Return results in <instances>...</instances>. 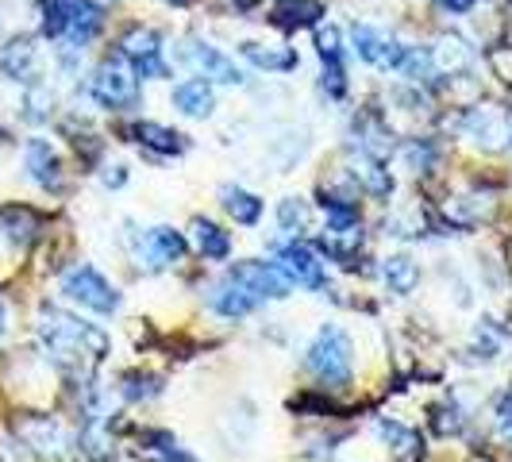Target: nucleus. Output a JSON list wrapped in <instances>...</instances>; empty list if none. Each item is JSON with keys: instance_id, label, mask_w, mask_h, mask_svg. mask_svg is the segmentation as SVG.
<instances>
[{"instance_id": "9", "label": "nucleus", "mask_w": 512, "mask_h": 462, "mask_svg": "<svg viewBox=\"0 0 512 462\" xmlns=\"http://www.w3.org/2000/svg\"><path fill=\"white\" fill-rule=\"evenodd\" d=\"M351 47H355V54H359L362 62L382 66V70H397L401 58H405V47H401V43L385 39L382 31H374V27H366V24H359L351 31Z\"/></svg>"}, {"instance_id": "5", "label": "nucleus", "mask_w": 512, "mask_h": 462, "mask_svg": "<svg viewBox=\"0 0 512 462\" xmlns=\"http://www.w3.org/2000/svg\"><path fill=\"white\" fill-rule=\"evenodd\" d=\"M462 131H466V139H474L478 147L501 151V147H509V139H512V116L505 108H497V104H478V108H470V116L462 120Z\"/></svg>"}, {"instance_id": "23", "label": "nucleus", "mask_w": 512, "mask_h": 462, "mask_svg": "<svg viewBox=\"0 0 512 462\" xmlns=\"http://www.w3.org/2000/svg\"><path fill=\"white\" fill-rule=\"evenodd\" d=\"M220 197H224V208H228V216L235 220V224H243V228L258 224V216H262V201H258L255 193L224 185V189H220Z\"/></svg>"}, {"instance_id": "31", "label": "nucleus", "mask_w": 512, "mask_h": 462, "mask_svg": "<svg viewBox=\"0 0 512 462\" xmlns=\"http://www.w3.org/2000/svg\"><path fill=\"white\" fill-rule=\"evenodd\" d=\"M316 47H320V58H339L343 54V35L339 27H316Z\"/></svg>"}, {"instance_id": "26", "label": "nucleus", "mask_w": 512, "mask_h": 462, "mask_svg": "<svg viewBox=\"0 0 512 462\" xmlns=\"http://www.w3.org/2000/svg\"><path fill=\"white\" fill-rule=\"evenodd\" d=\"M243 54L255 62L258 70H293V66H297V54L289 51V47H266V51H262L258 43H247Z\"/></svg>"}, {"instance_id": "14", "label": "nucleus", "mask_w": 512, "mask_h": 462, "mask_svg": "<svg viewBox=\"0 0 512 462\" xmlns=\"http://www.w3.org/2000/svg\"><path fill=\"white\" fill-rule=\"evenodd\" d=\"M24 166L27 174H31V181H39L43 189H54L58 181H62V166H58V154L51 151V143L47 139H31L24 147Z\"/></svg>"}, {"instance_id": "15", "label": "nucleus", "mask_w": 512, "mask_h": 462, "mask_svg": "<svg viewBox=\"0 0 512 462\" xmlns=\"http://www.w3.org/2000/svg\"><path fill=\"white\" fill-rule=\"evenodd\" d=\"M104 27V12L93 4V0H74V8H70V24H66V35H70V43H74V51L81 47H89L93 39H97V31Z\"/></svg>"}, {"instance_id": "30", "label": "nucleus", "mask_w": 512, "mask_h": 462, "mask_svg": "<svg viewBox=\"0 0 512 462\" xmlns=\"http://www.w3.org/2000/svg\"><path fill=\"white\" fill-rule=\"evenodd\" d=\"M320 85H324V93H328V97H335V101L347 93V74H343L339 58H324V74H320Z\"/></svg>"}, {"instance_id": "24", "label": "nucleus", "mask_w": 512, "mask_h": 462, "mask_svg": "<svg viewBox=\"0 0 512 462\" xmlns=\"http://www.w3.org/2000/svg\"><path fill=\"white\" fill-rule=\"evenodd\" d=\"M24 439L35 447V451H43V455H58V451L66 447V432H62L54 420H47V416H39V420L24 424Z\"/></svg>"}, {"instance_id": "10", "label": "nucleus", "mask_w": 512, "mask_h": 462, "mask_svg": "<svg viewBox=\"0 0 512 462\" xmlns=\"http://www.w3.org/2000/svg\"><path fill=\"white\" fill-rule=\"evenodd\" d=\"M185 62L197 74H205V81H220V85H239L243 81V74L235 70V62L224 51H216L212 43H189L185 47Z\"/></svg>"}, {"instance_id": "20", "label": "nucleus", "mask_w": 512, "mask_h": 462, "mask_svg": "<svg viewBox=\"0 0 512 462\" xmlns=\"http://www.w3.org/2000/svg\"><path fill=\"white\" fill-rule=\"evenodd\" d=\"M0 224H4V235L12 243H20V247H27L39 235V216H35V208L27 205H4L0 208Z\"/></svg>"}, {"instance_id": "19", "label": "nucleus", "mask_w": 512, "mask_h": 462, "mask_svg": "<svg viewBox=\"0 0 512 462\" xmlns=\"http://www.w3.org/2000/svg\"><path fill=\"white\" fill-rule=\"evenodd\" d=\"M382 278H385V285H389V293L409 297L412 289L420 285V266H416V258H409V255H389L382 262Z\"/></svg>"}, {"instance_id": "2", "label": "nucleus", "mask_w": 512, "mask_h": 462, "mask_svg": "<svg viewBox=\"0 0 512 462\" xmlns=\"http://www.w3.org/2000/svg\"><path fill=\"white\" fill-rule=\"evenodd\" d=\"M308 370L332 389L351 382V339L335 324H324L316 332L312 347H308Z\"/></svg>"}, {"instance_id": "7", "label": "nucleus", "mask_w": 512, "mask_h": 462, "mask_svg": "<svg viewBox=\"0 0 512 462\" xmlns=\"http://www.w3.org/2000/svg\"><path fill=\"white\" fill-rule=\"evenodd\" d=\"M228 278L239 285V289H247L258 305H262V301H278V297L289 293V282H285L282 270H278L274 262H235L228 270Z\"/></svg>"}, {"instance_id": "4", "label": "nucleus", "mask_w": 512, "mask_h": 462, "mask_svg": "<svg viewBox=\"0 0 512 462\" xmlns=\"http://www.w3.org/2000/svg\"><path fill=\"white\" fill-rule=\"evenodd\" d=\"M62 293L77 301L81 308H89V312H116L120 308V293H116V285H108L104 274H97L93 266H74L66 278H62Z\"/></svg>"}, {"instance_id": "1", "label": "nucleus", "mask_w": 512, "mask_h": 462, "mask_svg": "<svg viewBox=\"0 0 512 462\" xmlns=\"http://www.w3.org/2000/svg\"><path fill=\"white\" fill-rule=\"evenodd\" d=\"M39 339H43V347L51 351L58 366H74L81 359L101 362L104 351H108V335L101 328L77 320L62 308H43L39 312Z\"/></svg>"}, {"instance_id": "28", "label": "nucleus", "mask_w": 512, "mask_h": 462, "mask_svg": "<svg viewBox=\"0 0 512 462\" xmlns=\"http://www.w3.org/2000/svg\"><path fill=\"white\" fill-rule=\"evenodd\" d=\"M70 8H74V0H39V12H43V35H47V39L66 35Z\"/></svg>"}, {"instance_id": "3", "label": "nucleus", "mask_w": 512, "mask_h": 462, "mask_svg": "<svg viewBox=\"0 0 512 462\" xmlns=\"http://www.w3.org/2000/svg\"><path fill=\"white\" fill-rule=\"evenodd\" d=\"M89 93L101 108H112V112L135 108L139 104V74L131 70V62L124 54H112L97 66V74L89 81Z\"/></svg>"}, {"instance_id": "29", "label": "nucleus", "mask_w": 512, "mask_h": 462, "mask_svg": "<svg viewBox=\"0 0 512 462\" xmlns=\"http://www.w3.org/2000/svg\"><path fill=\"white\" fill-rule=\"evenodd\" d=\"M278 224H282V231H289V235H301V231L308 228V205L301 197H285L282 205H278Z\"/></svg>"}, {"instance_id": "25", "label": "nucleus", "mask_w": 512, "mask_h": 462, "mask_svg": "<svg viewBox=\"0 0 512 462\" xmlns=\"http://www.w3.org/2000/svg\"><path fill=\"white\" fill-rule=\"evenodd\" d=\"M470 47L462 43V39H439V47H432V62H436V70H466L470 66Z\"/></svg>"}, {"instance_id": "36", "label": "nucleus", "mask_w": 512, "mask_h": 462, "mask_svg": "<svg viewBox=\"0 0 512 462\" xmlns=\"http://www.w3.org/2000/svg\"><path fill=\"white\" fill-rule=\"evenodd\" d=\"M231 4H235V8H255L258 0H231Z\"/></svg>"}, {"instance_id": "16", "label": "nucleus", "mask_w": 512, "mask_h": 462, "mask_svg": "<svg viewBox=\"0 0 512 462\" xmlns=\"http://www.w3.org/2000/svg\"><path fill=\"white\" fill-rule=\"evenodd\" d=\"M174 104H178V112L201 120V116H208L216 108V93H212V85H208L205 77H189V81L174 85Z\"/></svg>"}, {"instance_id": "33", "label": "nucleus", "mask_w": 512, "mask_h": 462, "mask_svg": "<svg viewBox=\"0 0 512 462\" xmlns=\"http://www.w3.org/2000/svg\"><path fill=\"white\" fill-rule=\"evenodd\" d=\"M497 436L505 439V443H512V393H505L501 397V405H497Z\"/></svg>"}, {"instance_id": "17", "label": "nucleus", "mask_w": 512, "mask_h": 462, "mask_svg": "<svg viewBox=\"0 0 512 462\" xmlns=\"http://www.w3.org/2000/svg\"><path fill=\"white\" fill-rule=\"evenodd\" d=\"M35 62H39V54H35V43L27 35L4 43V51H0V70L12 81H31L35 77Z\"/></svg>"}, {"instance_id": "18", "label": "nucleus", "mask_w": 512, "mask_h": 462, "mask_svg": "<svg viewBox=\"0 0 512 462\" xmlns=\"http://www.w3.org/2000/svg\"><path fill=\"white\" fill-rule=\"evenodd\" d=\"M208 305H212V312H220V316L235 320V316H247V312H255L258 301L251 297V293H247V289H239V285L231 282V278H224V282L212 289Z\"/></svg>"}, {"instance_id": "34", "label": "nucleus", "mask_w": 512, "mask_h": 462, "mask_svg": "<svg viewBox=\"0 0 512 462\" xmlns=\"http://www.w3.org/2000/svg\"><path fill=\"white\" fill-rule=\"evenodd\" d=\"M439 8H447L451 16H462V12H470L474 8V0H436Z\"/></svg>"}, {"instance_id": "8", "label": "nucleus", "mask_w": 512, "mask_h": 462, "mask_svg": "<svg viewBox=\"0 0 512 462\" xmlns=\"http://www.w3.org/2000/svg\"><path fill=\"white\" fill-rule=\"evenodd\" d=\"M274 266L282 270V278L289 285H301V289H324V262L316 258L312 247L305 243H289L278 251Z\"/></svg>"}, {"instance_id": "27", "label": "nucleus", "mask_w": 512, "mask_h": 462, "mask_svg": "<svg viewBox=\"0 0 512 462\" xmlns=\"http://www.w3.org/2000/svg\"><path fill=\"white\" fill-rule=\"evenodd\" d=\"M135 139L143 147H154L162 154H178L181 151V135L170 128H158V124H135Z\"/></svg>"}, {"instance_id": "11", "label": "nucleus", "mask_w": 512, "mask_h": 462, "mask_svg": "<svg viewBox=\"0 0 512 462\" xmlns=\"http://www.w3.org/2000/svg\"><path fill=\"white\" fill-rule=\"evenodd\" d=\"M185 255V239L174 228H151L139 243V262L147 270H166Z\"/></svg>"}, {"instance_id": "37", "label": "nucleus", "mask_w": 512, "mask_h": 462, "mask_svg": "<svg viewBox=\"0 0 512 462\" xmlns=\"http://www.w3.org/2000/svg\"><path fill=\"white\" fill-rule=\"evenodd\" d=\"M178 4H189V0H178Z\"/></svg>"}, {"instance_id": "6", "label": "nucleus", "mask_w": 512, "mask_h": 462, "mask_svg": "<svg viewBox=\"0 0 512 462\" xmlns=\"http://www.w3.org/2000/svg\"><path fill=\"white\" fill-rule=\"evenodd\" d=\"M120 54L131 62V70L139 77H166L170 66L162 58V39L154 35L151 27H131L128 35L120 39Z\"/></svg>"}, {"instance_id": "35", "label": "nucleus", "mask_w": 512, "mask_h": 462, "mask_svg": "<svg viewBox=\"0 0 512 462\" xmlns=\"http://www.w3.org/2000/svg\"><path fill=\"white\" fill-rule=\"evenodd\" d=\"M4 328H8V312H4V301H0V335H4Z\"/></svg>"}, {"instance_id": "32", "label": "nucleus", "mask_w": 512, "mask_h": 462, "mask_svg": "<svg viewBox=\"0 0 512 462\" xmlns=\"http://www.w3.org/2000/svg\"><path fill=\"white\" fill-rule=\"evenodd\" d=\"M378 432H382L385 439H393L401 455H405V451H412V447H416V436H412L409 428H401V424H393V420H389V424H378Z\"/></svg>"}, {"instance_id": "13", "label": "nucleus", "mask_w": 512, "mask_h": 462, "mask_svg": "<svg viewBox=\"0 0 512 462\" xmlns=\"http://www.w3.org/2000/svg\"><path fill=\"white\" fill-rule=\"evenodd\" d=\"M351 178L359 181L370 197H389L393 193V178H389V170L382 166V158H374V154L362 151V147L351 154Z\"/></svg>"}, {"instance_id": "12", "label": "nucleus", "mask_w": 512, "mask_h": 462, "mask_svg": "<svg viewBox=\"0 0 512 462\" xmlns=\"http://www.w3.org/2000/svg\"><path fill=\"white\" fill-rule=\"evenodd\" d=\"M362 247V224L359 220H343V224H332L328 220V228L320 235V251L335 262H351L355 251Z\"/></svg>"}, {"instance_id": "21", "label": "nucleus", "mask_w": 512, "mask_h": 462, "mask_svg": "<svg viewBox=\"0 0 512 462\" xmlns=\"http://www.w3.org/2000/svg\"><path fill=\"white\" fill-rule=\"evenodd\" d=\"M320 16H324L320 0H282L274 12V24H282L285 31H297V27H316Z\"/></svg>"}, {"instance_id": "22", "label": "nucleus", "mask_w": 512, "mask_h": 462, "mask_svg": "<svg viewBox=\"0 0 512 462\" xmlns=\"http://www.w3.org/2000/svg\"><path fill=\"white\" fill-rule=\"evenodd\" d=\"M193 247L201 251L205 258H228L231 255V239H228V231H220L212 220H193Z\"/></svg>"}]
</instances>
